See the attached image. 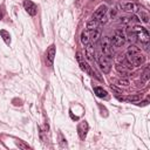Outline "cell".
Masks as SVG:
<instances>
[{
  "label": "cell",
  "instance_id": "4",
  "mask_svg": "<svg viewBox=\"0 0 150 150\" xmlns=\"http://www.w3.org/2000/svg\"><path fill=\"white\" fill-rule=\"evenodd\" d=\"M76 59H77V62H79V64H80V68L83 70V71H86L87 74H89V75H91V76H94V71L91 70V68H90V66L86 62V60H84V57L82 56V54L80 53V52H77L76 53Z\"/></svg>",
  "mask_w": 150,
  "mask_h": 150
},
{
  "label": "cell",
  "instance_id": "5",
  "mask_svg": "<svg viewBox=\"0 0 150 150\" xmlns=\"http://www.w3.org/2000/svg\"><path fill=\"white\" fill-rule=\"evenodd\" d=\"M108 13V7L105 5H101L94 13V19L100 21V22H104L107 19H105V15Z\"/></svg>",
  "mask_w": 150,
  "mask_h": 150
},
{
  "label": "cell",
  "instance_id": "15",
  "mask_svg": "<svg viewBox=\"0 0 150 150\" xmlns=\"http://www.w3.org/2000/svg\"><path fill=\"white\" fill-rule=\"evenodd\" d=\"M98 26H100V21H97V20L93 19V20H90V21L87 23V30H88V32L94 30V29L98 28Z\"/></svg>",
  "mask_w": 150,
  "mask_h": 150
},
{
  "label": "cell",
  "instance_id": "26",
  "mask_svg": "<svg viewBox=\"0 0 150 150\" xmlns=\"http://www.w3.org/2000/svg\"><path fill=\"white\" fill-rule=\"evenodd\" d=\"M2 16H4V13H2V11H1V9H0V20H1V19H2Z\"/></svg>",
  "mask_w": 150,
  "mask_h": 150
},
{
  "label": "cell",
  "instance_id": "13",
  "mask_svg": "<svg viewBox=\"0 0 150 150\" xmlns=\"http://www.w3.org/2000/svg\"><path fill=\"white\" fill-rule=\"evenodd\" d=\"M89 33H90V36H89L90 43H93V45L96 43L98 41V39L101 38V30H100V28H96L94 30H90Z\"/></svg>",
  "mask_w": 150,
  "mask_h": 150
},
{
  "label": "cell",
  "instance_id": "6",
  "mask_svg": "<svg viewBox=\"0 0 150 150\" xmlns=\"http://www.w3.org/2000/svg\"><path fill=\"white\" fill-rule=\"evenodd\" d=\"M101 49H102V53L109 57H111L112 55V46L110 43V40L108 36H104L102 38V45H101Z\"/></svg>",
  "mask_w": 150,
  "mask_h": 150
},
{
  "label": "cell",
  "instance_id": "23",
  "mask_svg": "<svg viewBox=\"0 0 150 150\" xmlns=\"http://www.w3.org/2000/svg\"><path fill=\"white\" fill-rule=\"evenodd\" d=\"M132 19L134 18H131V16H123V18H121V22L122 23H129Z\"/></svg>",
  "mask_w": 150,
  "mask_h": 150
},
{
  "label": "cell",
  "instance_id": "11",
  "mask_svg": "<svg viewBox=\"0 0 150 150\" xmlns=\"http://www.w3.org/2000/svg\"><path fill=\"white\" fill-rule=\"evenodd\" d=\"M138 53H141V49L136 46H130L128 49H127V59L130 61L134 56H136Z\"/></svg>",
  "mask_w": 150,
  "mask_h": 150
},
{
  "label": "cell",
  "instance_id": "12",
  "mask_svg": "<svg viewBox=\"0 0 150 150\" xmlns=\"http://www.w3.org/2000/svg\"><path fill=\"white\" fill-rule=\"evenodd\" d=\"M144 61H145V56H144V55H142L141 53H138L136 56H134V57L130 60V62H131L134 66H136V67L142 66V64L144 63Z\"/></svg>",
  "mask_w": 150,
  "mask_h": 150
},
{
  "label": "cell",
  "instance_id": "24",
  "mask_svg": "<svg viewBox=\"0 0 150 150\" xmlns=\"http://www.w3.org/2000/svg\"><path fill=\"white\" fill-rule=\"evenodd\" d=\"M116 83H117L118 86H128V84H129V81H128V80H122V79H120V80L116 81Z\"/></svg>",
  "mask_w": 150,
  "mask_h": 150
},
{
  "label": "cell",
  "instance_id": "18",
  "mask_svg": "<svg viewBox=\"0 0 150 150\" xmlns=\"http://www.w3.org/2000/svg\"><path fill=\"white\" fill-rule=\"evenodd\" d=\"M94 91H95V94L98 96V97H107L108 96V94H107V91L103 89V88H101V87H95L94 88Z\"/></svg>",
  "mask_w": 150,
  "mask_h": 150
},
{
  "label": "cell",
  "instance_id": "17",
  "mask_svg": "<svg viewBox=\"0 0 150 150\" xmlns=\"http://www.w3.org/2000/svg\"><path fill=\"white\" fill-rule=\"evenodd\" d=\"M118 100H121V101H127V102H131V103H134V102H137L138 100H139V96L138 95H129V96H127V97H117Z\"/></svg>",
  "mask_w": 150,
  "mask_h": 150
},
{
  "label": "cell",
  "instance_id": "10",
  "mask_svg": "<svg viewBox=\"0 0 150 150\" xmlns=\"http://www.w3.org/2000/svg\"><path fill=\"white\" fill-rule=\"evenodd\" d=\"M121 6L123 7V9H124V11H127V12H131V13H136V12L139 9L138 5H137V4H135V2H131V1L122 2V4H121Z\"/></svg>",
  "mask_w": 150,
  "mask_h": 150
},
{
  "label": "cell",
  "instance_id": "21",
  "mask_svg": "<svg viewBox=\"0 0 150 150\" xmlns=\"http://www.w3.org/2000/svg\"><path fill=\"white\" fill-rule=\"evenodd\" d=\"M139 16H141V20H142L144 23H148V22H149V14H148L146 12H144L143 9H141Z\"/></svg>",
  "mask_w": 150,
  "mask_h": 150
},
{
  "label": "cell",
  "instance_id": "25",
  "mask_svg": "<svg viewBox=\"0 0 150 150\" xmlns=\"http://www.w3.org/2000/svg\"><path fill=\"white\" fill-rule=\"evenodd\" d=\"M16 144H18V146H20V148H22V149H28V148H29V146H28L27 144H25V143H22L21 141H19V142H18Z\"/></svg>",
  "mask_w": 150,
  "mask_h": 150
},
{
  "label": "cell",
  "instance_id": "1",
  "mask_svg": "<svg viewBox=\"0 0 150 150\" xmlns=\"http://www.w3.org/2000/svg\"><path fill=\"white\" fill-rule=\"evenodd\" d=\"M132 32L135 34V36L144 45H148L149 41H150V34L148 32V29L145 27H142V26H135L132 28Z\"/></svg>",
  "mask_w": 150,
  "mask_h": 150
},
{
  "label": "cell",
  "instance_id": "8",
  "mask_svg": "<svg viewBox=\"0 0 150 150\" xmlns=\"http://www.w3.org/2000/svg\"><path fill=\"white\" fill-rule=\"evenodd\" d=\"M23 7H25L26 12H27L28 14H30V15H35L36 12H38L36 5H35L33 1H30V0H25V1H23Z\"/></svg>",
  "mask_w": 150,
  "mask_h": 150
},
{
  "label": "cell",
  "instance_id": "7",
  "mask_svg": "<svg viewBox=\"0 0 150 150\" xmlns=\"http://www.w3.org/2000/svg\"><path fill=\"white\" fill-rule=\"evenodd\" d=\"M88 130H89V125H88V123L86 121H82V122L79 123V125H77V134H79L81 139L86 138V136L88 134Z\"/></svg>",
  "mask_w": 150,
  "mask_h": 150
},
{
  "label": "cell",
  "instance_id": "9",
  "mask_svg": "<svg viewBox=\"0 0 150 150\" xmlns=\"http://www.w3.org/2000/svg\"><path fill=\"white\" fill-rule=\"evenodd\" d=\"M54 59H55V46L52 45L49 46V48L46 52V60H47V64L48 66H53L54 63Z\"/></svg>",
  "mask_w": 150,
  "mask_h": 150
},
{
  "label": "cell",
  "instance_id": "20",
  "mask_svg": "<svg viewBox=\"0 0 150 150\" xmlns=\"http://www.w3.org/2000/svg\"><path fill=\"white\" fill-rule=\"evenodd\" d=\"M116 70H117L121 75H123V76H127V75L129 74V70H128V69H125L123 66L121 67V64H117V66H116Z\"/></svg>",
  "mask_w": 150,
  "mask_h": 150
},
{
  "label": "cell",
  "instance_id": "3",
  "mask_svg": "<svg viewBox=\"0 0 150 150\" xmlns=\"http://www.w3.org/2000/svg\"><path fill=\"white\" fill-rule=\"evenodd\" d=\"M97 62H98V66H100V68L103 73L107 74V73L110 71V69H111V57L102 54V55L98 56Z\"/></svg>",
  "mask_w": 150,
  "mask_h": 150
},
{
  "label": "cell",
  "instance_id": "14",
  "mask_svg": "<svg viewBox=\"0 0 150 150\" xmlns=\"http://www.w3.org/2000/svg\"><path fill=\"white\" fill-rule=\"evenodd\" d=\"M86 54H87V57H88L89 60H94L95 49H94L93 43H88V45L86 46Z\"/></svg>",
  "mask_w": 150,
  "mask_h": 150
},
{
  "label": "cell",
  "instance_id": "2",
  "mask_svg": "<svg viewBox=\"0 0 150 150\" xmlns=\"http://www.w3.org/2000/svg\"><path fill=\"white\" fill-rule=\"evenodd\" d=\"M125 38L127 36L122 29H116L114 32V35L111 38H109V40H110V43L112 47H121L122 45H124Z\"/></svg>",
  "mask_w": 150,
  "mask_h": 150
},
{
  "label": "cell",
  "instance_id": "19",
  "mask_svg": "<svg viewBox=\"0 0 150 150\" xmlns=\"http://www.w3.org/2000/svg\"><path fill=\"white\" fill-rule=\"evenodd\" d=\"M0 35L2 36L4 41H5L7 45H9V43H11V35H9V33H8L7 30H5V29H1V30H0Z\"/></svg>",
  "mask_w": 150,
  "mask_h": 150
},
{
  "label": "cell",
  "instance_id": "16",
  "mask_svg": "<svg viewBox=\"0 0 150 150\" xmlns=\"http://www.w3.org/2000/svg\"><path fill=\"white\" fill-rule=\"evenodd\" d=\"M81 42L82 45L87 46L88 43H90V39H89V32L88 30H83L81 33Z\"/></svg>",
  "mask_w": 150,
  "mask_h": 150
},
{
  "label": "cell",
  "instance_id": "22",
  "mask_svg": "<svg viewBox=\"0 0 150 150\" xmlns=\"http://www.w3.org/2000/svg\"><path fill=\"white\" fill-rule=\"evenodd\" d=\"M143 81H148L149 80V67H145V69H144V73H143Z\"/></svg>",
  "mask_w": 150,
  "mask_h": 150
}]
</instances>
